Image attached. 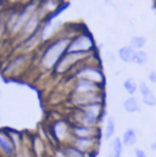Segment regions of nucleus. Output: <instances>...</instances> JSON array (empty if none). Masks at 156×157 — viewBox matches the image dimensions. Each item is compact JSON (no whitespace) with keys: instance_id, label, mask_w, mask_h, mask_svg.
<instances>
[{"instance_id":"obj_1","label":"nucleus","mask_w":156,"mask_h":157,"mask_svg":"<svg viewBox=\"0 0 156 157\" xmlns=\"http://www.w3.org/2000/svg\"><path fill=\"white\" fill-rule=\"evenodd\" d=\"M70 41L71 37L68 36H62L50 41L44 48L41 56L39 59V65L41 66V68L45 71H51L53 68H55L61 57L66 54Z\"/></svg>"},{"instance_id":"obj_2","label":"nucleus","mask_w":156,"mask_h":157,"mask_svg":"<svg viewBox=\"0 0 156 157\" xmlns=\"http://www.w3.org/2000/svg\"><path fill=\"white\" fill-rule=\"evenodd\" d=\"M73 77L76 80H87L92 83H96L100 85H104L105 82V76L101 70V67L96 63H84L79 66Z\"/></svg>"},{"instance_id":"obj_3","label":"nucleus","mask_w":156,"mask_h":157,"mask_svg":"<svg viewBox=\"0 0 156 157\" xmlns=\"http://www.w3.org/2000/svg\"><path fill=\"white\" fill-rule=\"evenodd\" d=\"M95 43L94 38L89 32H80L71 38L70 45L66 52H77V54H93Z\"/></svg>"},{"instance_id":"obj_4","label":"nucleus","mask_w":156,"mask_h":157,"mask_svg":"<svg viewBox=\"0 0 156 157\" xmlns=\"http://www.w3.org/2000/svg\"><path fill=\"white\" fill-rule=\"evenodd\" d=\"M92 54H77V52H66L61 60L59 61V63L56 65V67L54 68L55 73L57 75H64L67 71L72 70L76 65H78L80 61L87 60Z\"/></svg>"},{"instance_id":"obj_5","label":"nucleus","mask_w":156,"mask_h":157,"mask_svg":"<svg viewBox=\"0 0 156 157\" xmlns=\"http://www.w3.org/2000/svg\"><path fill=\"white\" fill-rule=\"evenodd\" d=\"M51 132L54 138L56 139V141L59 143H64L65 144H70L72 136H71V124L65 121V119H59L55 121L51 124Z\"/></svg>"},{"instance_id":"obj_6","label":"nucleus","mask_w":156,"mask_h":157,"mask_svg":"<svg viewBox=\"0 0 156 157\" xmlns=\"http://www.w3.org/2000/svg\"><path fill=\"white\" fill-rule=\"evenodd\" d=\"M104 91L101 93H72L71 101L76 107L90 105V104H104Z\"/></svg>"},{"instance_id":"obj_7","label":"nucleus","mask_w":156,"mask_h":157,"mask_svg":"<svg viewBox=\"0 0 156 157\" xmlns=\"http://www.w3.org/2000/svg\"><path fill=\"white\" fill-rule=\"evenodd\" d=\"M70 144L84 152L87 156H89L98 150L100 138H72Z\"/></svg>"},{"instance_id":"obj_8","label":"nucleus","mask_w":156,"mask_h":157,"mask_svg":"<svg viewBox=\"0 0 156 157\" xmlns=\"http://www.w3.org/2000/svg\"><path fill=\"white\" fill-rule=\"evenodd\" d=\"M0 154L4 157H16L17 150L9 134V130L0 129Z\"/></svg>"},{"instance_id":"obj_9","label":"nucleus","mask_w":156,"mask_h":157,"mask_svg":"<svg viewBox=\"0 0 156 157\" xmlns=\"http://www.w3.org/2000/svg\"><path fill=\"white\" fill-rule=\"evenodd\" d=\"M40 21H41V17H40V13H39V11L37 10L31 17H29V20L27 21V23H26V26L23 27V29H22V32L18 34L21 38H22V41L23 40H26L27 38H29V37H32L33 34H36L37 32L40 31Z\"/></svg>"},{"instance_id":"obj_10","label":"nucleus","mask_w":156,"mask_h":157,"mask_svg":"<svg viewBox=\"0 0 156 157\" xmlns=\"http://www.w3.org/2000/svg\"><path fill=\"white\" fill-rule=\"evenodd\" d=\"M103 135L100 128H90L79 124H71L72 138H100Z\"/></svg>"},{"instance_id":"obj_11","label":"nucleus","mask_w":156,"mask_h":157,"mask_svg":"<svg viewBox=\"0 0 156 157\" xmlns=\"http://www.w3.org/2000/svg\"><path fill=\"white\" fill-rule=\"evenodd\" d=\"M104 89V85L96 84V83H92V82H87V80H76L72 88V93H101Z\"/></svg>"},{"instance_id":"obj_12","label":"nucleus","mask_w":156,"mask_h":157,"mask_svg":"<svg viewBox=\"0 0 156 157\" xmlns=\"http://www.w3.org/2000/svg\"><path fill=\"white\" fill-rule=\"evenodd\" d=\"M79 109L84 115H87L89 118L95 119L101 122V118L104 116V104H90V105H85V106H80L77 107Z\"/></svg>"},{"instance_id":"obj_13","label":"nucleus","mask_w":156,"mask_h":157,"mask_svg":"<svg viewBox=\"0 0 156 157\" xmlns=\"http://www.w3.org/2000/svg\"><path fill=\"white\" fill-rule=\"evenodd\" d=\"M29 60V55H20L17 57H15L12 61H10V63L7 65V67L5 68V73L6 75H12L16 72H20L21 68L28 62Z\"/></svg>"},{"instance_id":"obj_14","label":"nucleus","mask_w":156,"mask_h":157,"mask_svg":"<svg viewBox=\"0 0 156 157\" xmlns=\"http://www.w3.org/2000/svg\"><path fill=\"white\" fill-rule=\"evenodd\" d=\"M139 91H140V95L143 98V102L149 106V107H154L156 106V96L155 94L151 91L150 86L148 85V83L145 82H142L139 84Z\"/></svg>"},{"instance_id":"obj_15","label":"nucleus","mask_w":156,"mask_h":157,"mask_svg":"<svg viewBox=\"0 0 156 157\" xmlns=\"http://www.w3.org/2000/svg\"><path fill=\"white\" fill-rule=\"evenodd\" d=\"M135 52H137V51H135L131 45H124V46L119 48L117 55H118V57H119V60H121L122 62H124V63H132Z\"/></svg>"},{"instance_id":"obj_16","label":"nucleus","mask_w":156,"mask_h":157,"mask_svg":"<svg viewBox=\"0 0 156 157\" xmlns=\"http://www.w3.org/2000/svg\"><path fill=\"white\" fill-rule=\"evenodd\" d=\"M122 144L123 146H127V147H132L137 144V133L133 128H128L123 135H122Z\"/></svg>"},{"instance_id":"obj_17","label":"nucleus","mask_w":156,"mask_h":157,"mask_svg":"<svg viewBox=\"0 0 156 157\" xmlns=\"http://www.w3.org/2000/svg\"><path fill=\"white\" fill-rule=\"evenodd\" d=\"M123 109L127 113H137L139 112L140 110V106H139V102L138 100L134 98V96H129L124 100L123 102Z\"/></svg>"},{"instance_id":"obj_18","label":"nucleus","mask_w":156,"mask_h":157,"mask_svg":"<svg viewBox=\"0 0 156 157\" xmlns=\"http://www.w3.org/2000/svg\"><path fill=\"white\" fill-rule=\"evenodd\" d=\"M123 147V144H122V140L119 138H114L111 144H110V152L107 157H121L122 156V149Z\"/></svg>"},{"instance_id":"obj_19","label":"nucleus","mask_w":156,"mask_h":157,"mask_svg":"<svg viewBox=\"0 0 156 157\" xmlns=\"http://www.w3.org/2000/svg\"><path fill=\"white\" fill-rule=\"evenodd\" d=\"M115 130H116V122H115V118L110 116V117H107L106 123H105L104 139H105V140H110V139L114 136Z\"/></svg>"},{"instance_id":"obj_20","label":"nucleus","mask_w":156,"mask_h":157,"mask_svg":"<svg viewBox=\"0 0 156 157\" xmlns=\"http://www.w3.org/2000/svg\"><path fill=\"white\" fill-rule=\"evenodd\" d=\"M61 150L66 157H88L84 152H82L80 150H78L77 147H75L71 144H65L61 147Z\"/></svg>"},{"instance_id":"obj_21","label":"nucleus","mask_w":156,"mask_h":157,"mask_svg":"<svg viewBox=\"0 0 156 157\" xmlns=\"http://www.w3.org/2000/svg\"><path fill=\"white\" fill-rule=\"evenodd\" d=\"M59 5L60 4L57 1H44V2H41L39 5V9L41 11H44V16H45L48 13H53L54 11H56L57 7H59Z\"/></svg>"},{"instance_id":"obj_22","label":"nucleus","mask_w":156,"mask_h":157,"mask_svg":"<svg viewBox=\"0 0 156 157\" xmlns=\"http://www.w3.org/2000/svg\"><path fill=\"white\" fill-rule=\"evenodd\" d=\"M123 88L129 96H133L138 90V84L133 78H127L123 82Z\"/></svg>"},{"instance_id":"obj_23","label":"nucleus","mask_w":156,"mask_h":157,"mask_svg":"<svg viewBox=\"0 0 156 157\" xmlns=\"http://www.w3.org/2000/svg\"><path fill=\"white\" fill-rule=\"evenodd\" d=\"M146 44V38L145 37H142V36H135V37H132V39L129 41V45L137 51L142 50Z\"/></svg>"},{"instance_id":"obj_24","label":"nucleus","mask_w":156,"mask_h":157,"mask_svg":"<svg viewBox=\"0 0 156 157\" xmlns=\"http://www.w3.org/2000/svg\"><path fill=\"white\" fill-rule=\"evenodd\" d=\"M45 151V145H44V141L40 139V138H34L33 139V154L37 157H44L43 154Z\"/></svg>"},{"instance_id":"obj_25","label":"nucleus","mask_w":156,"mask_h":157,"mask_svg":"<svg viewBox=\"0 0 156 157\" xmlns=\"http://www.w3.org/2000/svg\"><path fill=\"white\" fill-rule=\"evenodd\" d=\"M146 62H148V54L143 50L137 51L134 55V59H133V63H135L138 66H144V65H146Z\"/></svg>"},{"instance_id":"obj_26","label":"nucleus","mask_w":156,"mask_h":157,"mask_svg":"<svg viewBox=\"0 0 156 157\" xmlns=\"http://www.w3.org/2000/svg\"><path fill=\"white\" fill-rule=\"evenodd\" d=\"M148 80L153 84H156V71H150L148 73Z\"/></svg>"},{"instance_id":"obj_27","label":"nucleus","mask_w":156,"mask_h":157,"mask_svg":"<svg viewBox=\"0 0 156 157\" xmlns=\"http://www.w3.org/2000/svg\"><path fill=\"white\" fill-rule=\"evenodd\" d=\"M134 155H135V157H148L146 152H145L143 149H135Z\"/></svg>"},{"instance_id":"obj_28","label":"nucleus","mask_w":156,"mask_h":157,"mask_svg":"<svg viewBox=\"0 0 156 157\" xmlns=\"http://www.w3.org/2000/svg\"><path fill=\"white\" fill-rule=\"evenodd\" d=\"M16 157H32L28 152H26V151H23V150H20L18 152H17V155Z\"/></svg>"},{"instance_id":"obj_29","label":"nucleus","mask_w":156,"mask_h":157,"mask_svg":"<svg viewBox=\"0 0 156 157\" xmlns=\"http://www.w3.org/2000/svg\"><path fill=\"white\" fill-rule=\"evenodd\" d=\"M54 157H66V156H65V154L62 152L61 149H57V150L55 151V156Z\"/></svg>"},{"instance_id":"obj_30","label":"nucleus","mask_w":156,"mask_h":157,"mask_svg":"<svg viewBox=\"0 0 156 157\" xmlns=\"http://www.w3.org/2000/svg\"><path fill=\"white\" fill-rule=\"evenodd\" d=\"M150 150H153V151H155L156 152V139H155V141L151 143V145H150Z\"/></svg>"},{"instance_id":"obj_31","label":"nucleus","mask_w":156,"mask_h":157,"mask_svg":"<svg viewBox=\"0 0 156 157\" xmlns=\"http://www.w3.org/2000/svg\"><path fill=\"white\" fill-rule=\"evenodd\" d=\"M44 157H46V156H44Z\"/></svg>"},{"instance_id":"obj_32","label":"nucleus","mask_w":156,"mask_h":157,"mask_svg":"<svg viewBox=\"0 0 156 157\" xmlns=\"http://www.w3.org/2000/svg\"><path fill=\"white\" fill-rule=\"evenodd\" d=\"M155 135H156V134H155Z\"/></svg>"}]
</instances>
